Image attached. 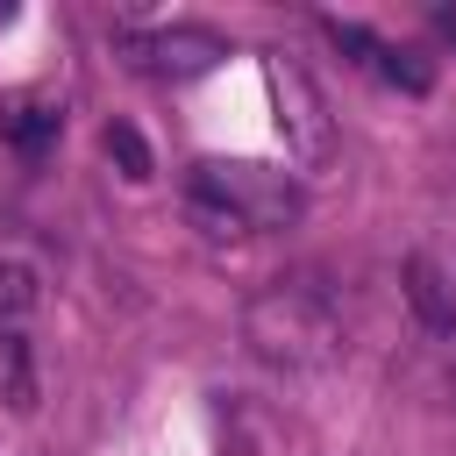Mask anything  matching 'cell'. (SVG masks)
Returning <instances> with one entry per match:
<instances>
[{
  "mask_svg": "<svg viewBox=\"0 0 456 456\" xmlns=\"http://www.w3.org/2000/svg\"><path fill=\"white\" fill-rule=\"evenodd\" d=\"M242 342L271 370H321L342 349V314L314 278H278L242 306Z\"/></svg>",
  "mask_w": 456,
  "mask_h": 456,
  "instance_id": "6da1fadb",
  "label": "cell"
},
{
  "mask_svg": "<svg viewBox=\"0 0 456 456\" xmlns=\"http://www.w3.org/2000/svg\"><path fill=\"white\" fill-rule=\"evenodd\" d=\"M114 50L128 57V71H142V78H200V71H214L221 57H228V43L214 36V28H200V21H171V28H121L114 36Z\"/></svg>",
  "mask_w": 456,
  "mask_h": 456,
  "instance_id": "3957f363",
  "label": "cell"
},
{
  "mask_svg": "<svg viewBox=\"0 0 456 456\" xmlns=\"http://www.w3.org/2000/svg\"><path fill=\"white\" fill-rule=\"evenodd\" d=\"M192 221H207V235H249V228H292L299 221V178L271 171V164H228L207 157L192 164V192H185Z\"/></svg>",
  "mask_w": 456,
  "mask_h": 456,
  "instance_id": "7a4b0ae2",
  "label": "cell"
},
{
  "mask_svg": "<svg viewBox=\"0 0 456 456\" xmlns=\"http://www.w3.org/2000/svg\"><path fill=\"white\" fill-rule=\"evenodd\" d=\"M107 157H114L128 178H150V150H142V135H135L128 121H114V128H107Z\"/></svg>",
  "mask_w": 456,
  "mask_h": 456,
  "instance_id": "30bf717a",
  "label": "cell"
},
{
  "mask_svg": "<svg viewBox=\"0 0 456 456\" xmlns=\"http://www.w3.org/2000/svg\"><path fill=\"white\" fill-rule=\"evenodd\" d=\"M271 100H278V128H285V142L314 164V157H328V114H321V93L306 86V71L299 64H285V57H271Z\"/></svg>",
  "mask_w": 456,
  "mask_h": 456,
  "instance_id": "277c9868",
  "label": "cell"
},
{
  "mask_svg": "<svg viewBox=\"0 0 456 456\" xmlns=\"http://www.w3.org/2000/svg\"><path fill=\"white\" fill-rule=\"evenodd\" d=\"M406 299H413V314H420L435 335H456V299H449L435 256H406Z\"/></svg>",
  "mask_w": 456,
  "mask_h": 456,
  "instance_id": "8992f818",
  "label": "cell"
},
{
  "mask_svg": "<svg viewBox=\"0 0 456 456\" xmlns=\"http://www.w3.org/2000/svg\"><path fill=\"white\" fill-rule=\"evenodd\" d=\"M28 392H36V363H28V342H21L14 328H0V399H7V406H28Z\"/></svg>",
  "mask_w": 456,
  "mask_h": 456,
  "instance_id": "52a82bcc",
  "label": "cell"
},
{
  "mask_svg": "<svg viewBox=\"0 0 456 456\" xmlns=\"http://www.w3.org/2000/svg\"><path fill=\"white\" fill-rule=\"evenodd\" d=\"M328 36H335L342 50H356L370 71H385L392 86H406V93H428V64H420L413 50H392V43H378L370 28H356V21H328Z\"/></svg>",
  "mask_w": 456,
  "mask_h": 456,
  "instance_id": "5b68a950",
  "label": "cell"
},
{
  "mask_svg": "<svg viewBox=\"0 0 456 456\" xmlns=\"http://www.w3.org/2000/svg\"><path fill=\"white\" fill-rule=\"evenodd\" d=\"M28 306H36V264L0 256V328H7V321H21Z\"/></svg>",
  "mask_w": 456,
  "mask_h": 456,
  "instance_id": "9c48e42d",
  "label": "cell"
},
{
  "mask_svg": "<svg viewBox=\"0 0 456 456\" xmlns=\"http://www.w3.org/2000/svg\"><path fill=\"white\" fill-rule=\"evenodd\" d=\"M0 135L21 142V150H36L43 135H57V114L36 107V100H0Z\"/></svg>",
  "mask_w": 456,
  "mask_h": 456,
  "instance_id": "ba28073f",
  "label": "cell"
}]
</instances>
